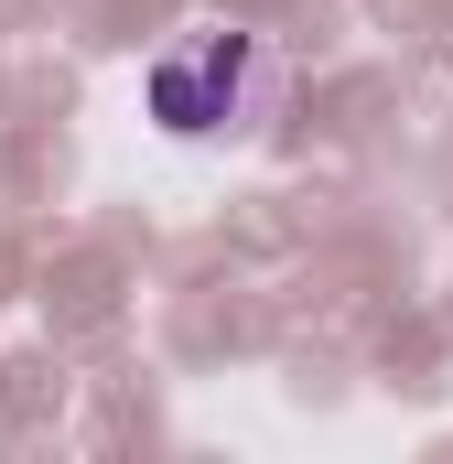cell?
I'll return each instance as SVG.
<instances>
[{
  "label": "cell",
  "instance_id": "6da1fadb",
  "mask_svg": "<svg viewBox=\"0 0 453 464\" xmlns=\"http://www.w3.org/2000/svg\"><path fill=\"white\" fill-rule=\"evenodd\" d=\"M248 98H259V44L226 33V22L184 33V44H162V54L140 65V109L162 119L173 140H217V130H237Z\"/></svg>",
  "mask_w": 453,
  "mask_h": 464
}]
</instances>
